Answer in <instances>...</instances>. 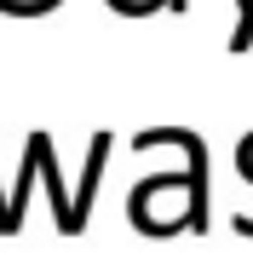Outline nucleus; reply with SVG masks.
I'll use <instances>...</instances> for the list:
<instances>
[{
    "mask_svg": "<svg viewBox=\"0 0 253 259\" xmlns=\"http://www.w3.org/2000/svg\"><path fill=\"white\" fill-rule=\"evenodd\" d=\"M132 225L144 236H173V231H201L207 225V150L190 156L184 173H156L132 190Z\"/></svg>",
    "mask_w": 253,
    "mask_h": 259,
    "instance_id": "nucleus-1",
    "label": "nucleus"
},
{
    "mask_svg": "<svg viewBox=\"0 0 253 259\" xmlns=\"http://www.w3.org/2000/svg\"><path fill=\"white\" fill-rule=\"evenodd\" d=\"M35 150H40V179L52 185V219H58V231L81 236L86 231V207L75 202V196H64V173L52 167V139H46V133H35Z\"/></svg>",
    "mask_w": 253,
    "mask_h": 259,
    "instance_id": "nucleus-2",
    "label": "nucleus"
},
{
    "mask_svg": "<svg viewBox=\"0 0 253 259\" xmlns=\"http://www.w3.org/2000/svg\"><path fill=\"white\" fill-rule=\"evenodd\" d=\"M253 47V0H236V35H230V52H247Z\"/></svg>",
    "mask_w": 253,
    "mask_h": 259,
    "instance_id": "nucleus-3",
    "label": "nucleus"
},
{
    "mask_svg": "<svg viewBox=\"0 0 253 259\" xmlns=\"http://www.w3.org/2000/svg\"><path fill=\"white\" fill-rule=\"evenodd\" d=\"M115 12H127V18H144V12H156V6H167V12H184V0H110Z\"/></svg>",
    "mask_w": 253,
    "mask_h": 259,
    "instance_id": "nucleus-4",
    "label": "nucleus"
},
{
    "mask_svg": "<svg viewBox=\"0 0 253 259\" xmlns=\"http://www.w3.org/2000/svg\"><path fill=\"white\" fill-rule=\"evenodd\" d=\"M58 0H0V12H18V18H35V12H52Z\"/></svg>",
    "mask_w": 253,
    "mask_h": 259,
    "instance_id": "nucleus-5",
    "label": "nucleus"
},
{
    "mask_svg": "<svg viewBox=\"0 0 253 259\" xmlns=\"http://www.w3.org/2000/svg\"><path fill=\"white\" fill-rule=\"evenodd\" d=\"M236 167H242V179H247V185H253V133H247V139H242V150H236Z\"/></svg>",
    "mask_w": 253,
    "mask_h": 259,
    "instance_id": "nucleus-6",
    "label": "nucleus"
}]
</instances>
